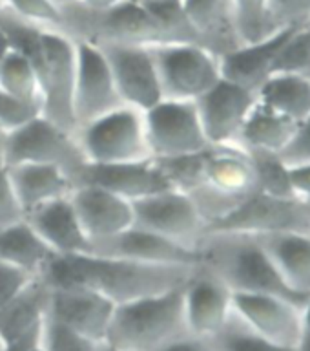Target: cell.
<instances>
[{
  "label": "cell",
  "instance_id": "bcb514c9",
  "mask_svg": "<svg viewBox=\"0 0 310 351\" xmlns=\"http://www.w3.org/2000/svg\"><path fill=\"white\" fill-rule=\"evenodd\" d=\"M11 53V44L10 40H8V37H5V33L0 29V66H2V62L5 60V57Z\"/></svg>",
  "mask_w": 310,
  "mask_h": 351
},
{
  "label": "cell",
  "instance_id": "3957f363",
  "mask_svg": "<svg viewBox=\"0 0 310 351\" xmlns=\"http://www.w3.org/2000/svg\"><path fill=\"white\" fill-rule=\"evenodd\" d=\"M199 265L210 269L232 293L274 295L305 306L309 296L285 284L254 236L208 232L199 245Z\"/></svg>",
  "mask_w": 310,
  "mask_h": 351
},
{
  "label": "cell",
  "instance_id": "1f68e13d",
  "mask_svg": "<svg viewBox=\"0 0 310 351\" xmlns=\"http://www.w3.org/2000/svg\"><path fill=\"white\" fill-rule=\"evenodd\" d=\"M0 90L42 106V93H40L37 71L24 55L16 53L13 49L0 66Z\"/></svg>",
  "mask_w": 310,
  "mask_h": 351
},
{
  "label": "cell",
  "instance_id": "ee69618b",
  "mask_svg": "<svg viewBox=\"0 0 310 351\" xmlns=\"http://www.w3.org/2000/svg\"><path fill=\"white\" fill-rule=\"evenodd\" d=\"M122 2H126V0H64V5H71V8H77V10L97 13V11L112 10V8L122 4Z\"/></svg>",
  "mask_w": 310,
  "mask_h": 351
},
{
  "label": "cell",
  "instance_id": "52a82bcc",
  "mask_svg": "<svg viewBox=\"0 0 310 351\" xmlns=\"http://www.w3.org/2000/svg\"><path fill=\"white\" fill-rule=\"evenodd\" d=\"M77 70V43L62 29H44L40 57L35 71L42 93V115L75 132L73 86Z\"/></svg>",
  "mask_w": 310,
  "mask_h": 351
},
{
  "label": "cell",
  "instance_id": "74e56055",
  "mask_svg": "<svg viewBox=\"0 0 310 351\" xmlns=\"http://www.w3.org/2000/svg\"><path fill=\"white\" fill-rule=\"evenodd\" d=\"M42 115V106L0 90V132L10 136Z\"/></svg>",
  "mask_w": 310,
  "mask_h": 351
},
{
  "label": "cell",
  "instance_id": "f1b7e54d",
  "mask_svg": "<svg viewBox=\"0 0 310 351\" xmlns=\"http://www.w3.org/2000/svg\"><path fill=\"white\" fill-rule=\"evenodd\" d=\"M55 254L24 218L0 227V262L11 263L35 276H42Z\"/></svg>",
  "mask_w": 310,
  "mask_h": 351
},
{
  "label": "cell",
  "instance_id": "d6986e66",
  "mask_svg": "<svg viewBox=\"0 0 310 351\" xmlns=\"http://www.w3.org/2000/svg\"><path fill=\"white\" fill-rule=\"evenodd\" d=\"M70 197L92 251L135 225L133 203L106 189L79 183Z\"/></svg>",
  "mask_w": 310,
  "mask_h": 351
},
{
  "label": "cell",
  "instance_id": "60d3db41",
  "mask_svg": "<svg viewBox=\"0 0 310 351\" xmlns=\"http://www.w3.org/2000/svg\"><path fill=\"white\" fill-rule=\"evenodd\" d=\"M35 278V274L27 273L24 269L0 262V309L10 304L16 295H21Z\"/></svg>",
  "mask_w": 310,
  "mask_h": 351
},
{
  "label": "cell",
  "instance_id": "5bb4252c",
  "mask_svg": "<svg viewBox=\"0 0 310 351\" xmlns=\"http://www.w3.org/2000/svg\"><path fill=\"white\" fill-rule=\"evenodd\" d=\"M257 93L221 77L196 101L203 130L212 147H237V139Z\"/></svg>",
  "mask_w": 310,
  "mask_h": 351
},
{
  "label": "cell",
  "instance_id": "ffe728a7",
  "mask_svg": "<svg viewBox=\"0 0 310 351\" xmlns=\"http://www.w3.org/2000/svg\"><path fill=\"white\" fill-rule=\"evenodd\" d=\"M190 335L212 339L232 318V291L210 271L197 265L183 287Z\"/></svg>",
  "mask_w": 310,
  "mask_h": 351
},
{
  "label": "cell",
  "instance_id": "d4e9b609",
  "mask_svg": "<svg viewBox=\"0 0 310 351\" xmlns=\"http://www.w3.org/2000/svg\"><path fill=\"white\" fill-rule=\"evenodd\" d=\"M8 172L26 216L46 203L70 196L75 189V181L64 170L49 165H11Z\"/></svg>",
  "mask_w": 310,
  "mask_h": 351
},
{
  "label": "cell",
  "instance_id": "30bf717a",
  "mask_svg": "<svg viewBox=\"0 0 310 351\" xmlns=\"http://www.w3.org/2000/svg\"><path fill=\"white\" fill-rule=\"evenodd\" d=\"M208 232L245 236L310 232V205L301 197H276L257 191L208 225Z\"/></svg>",
  "mask_w": 310,
  "mask_h": 351
},
{
  "label": "cell",
  "instance_id": "484cf974",
  "mask_svg": "<svg viewBox=\"0 0 310 351\" xmlns=\"http://www.w3.org/2000/svg\"><path fill=\"white\" fill-rule=\"evenodd\" d=\"M283 282L298 295H310V232L254 236Z\"/></svg>",
  "mask_w": 310,
  "mask_h": 351
},
{
  "label": "cell",
  "instance_id": "2e32d148",
  "mask_svg": "<svg viewBox=\"0 0 310 351\" xmlns=\"http://www.w3.org/2000/svg\"><path fill=\"white\" fill-rule=\"evenodd\" d=\"M232 313L263 339L287 348H298L305 333L303 307L274 295L232 293Z\"/></svg>",
  "mask_w": 310,
  "mask_h": 351
},
{
  "label": "cell",
  "instance_id": "ba28073f",
  "mask_svg": "<svg viewBox=\"0 0 310 351\" xmlns=\"http://www.w3.org/2000/svg\"><path fill=\"white\" fill-rule=\"evenodd\" d=\"M163 99L192 101L221 79L219 57L197 43H168L152 48Z\"/></svg>",
  "mask_w": 310,
  "mask_h": 351
},
{
  "label": "cell",
  "instance_id": "f546056e",
  "mask_svg": "<svg viewBox=\"0 0 310 351\" xmlns=\"http://www.w3.org/2000/svg\"><path fill=\"white\" fill-rule=\"evenodd\" d=\"M257 101L301 123L310 115V77L274 73L259 86Z\"/></svg>",
  "mask_w": 310,
  "mask_h": 351
},
{
  "label": "cell",
  "instance_id": "7dc6e473",
  "mask_svg": "<svg viewBox=\"0 0 310 351\" xmlns=\"http://www.w3.org/2000/svg\"><path fill=\"white\" fill-rule=\"evenodd\" d=\"M8 167V158H5V136L0 132V169Z\"/></svg>",
  "mask_w": 310,
  "mask_h": 351
},
{
  "label": "cell",
  "instance_id": "4316f807",
  "mask_svg": "<svg viewBox=\"0 0 310 351\" xmlns=\"http://www.w3.org/2000/svg\"><path fill=\"white\" fill-rule=\"evenodd\" d=\"M181 11L197 43L218 57L240 46L227 0H181Z\"/></svg>",
  "mask_w": 310,
  "mask_h": 351
},
{
  "label": "cell",
  "instance_id": "4fadbf2b",
  "mask_svg": "<svg viewBox=\"0 0 310 351\" xmlns=\"http://www.w3.org/2000/svg\"><path fill=\"white\" fill-rule=\"evenodd\" d=\"M77 70L73 86V119L75 130L112 110L125 106L115 86L114 75L103 49L95 43L75 38Z\"/></svg>",
  "mask_w": 310,
  "mask_h": 351
},
{
  "label": "cell",
  "instance_id": "7402d4cb",
  "mask_svg": "<svg viewBox=\"0 0 310 351\" xmlns=\"http://www.w3.org/2000/svg\"><path fill=\"white\" fill-rule=\"evenodd\" d=\"M92 252L135 260V262L163 263V265H188V267L199 265V251L186 249L137 225L125 230L122 234L115 236L114 240L97 245Z\"/></svg>",
  "mask_w": 310,
  "mask_h": 351
},
{
  "label": "cell",
  "instance_id": "c3c4849f",
  "mask_svg": "<svg viewBox=\"0 0 310 351\" xmlns=\"http://www.w3.org/2000/svg\"><path fill=\"white\" fill-rule=\"evenodd\" d=\"M303 326H305V331H310V295L303 306Z\"/></svg>",
  "mask_w": 310,
  "mask_h": 351
},
{
  "label": "cell",
  "instance_id": "b9f144b4",
  "mask_svg": "<svg viewBox=\"0 0 310 351\" xmlns=\"http://www.w3.org/2000/svg\"><path fill=\"white\" fill-rule=\"evenodd\" d=\"M26 214L22 210L21 202L11 183L8 167L0 169V227H8L16 221H22Z\"/></svg>",
  "mask_w": 310,
  "mask_h": 351
},
{
  "label": "cell",
  "instance_id": "f907efd6",
  "mask_svg": "<svg viewBox=\"0 0 310 351\" xmlns=\"http://www.w3.org/2000/svg\"><path fill=\"white\" fill-rule=\"evenodd\" d=\"M99 351H120V350H117V348H114V346H109V344H106V342H103V344H101V348H99Z\"/></svg>",
  "mask_w": 310,
  "mask_h": 351
},
{
  "label": "cell",
  "instance_id": "d590c367",
  "mask_svg": "<svg viewBox=\"0 0 310 351\" xmlns=\"http://www.w3.org/2000/svg\"><path fill=\"white\" fill-rule=\"evenodd\" d=\"M4 10L22 21L31 22L44 29H62L64 27V8L53 0H2ZM68 33V32H66Z\"/></svg>",
  "mask_w": 310,
  "mask_h": 351
},
{
  "label": "cell",
  "instance_id": "8fae6325",
  "mask_svg": "<svg viewBox=\"0 0 310 351\" xmlns=\"http://www.w3.org/2000/svg\"><path fill=\"white\" fill-rule=\"evenodd\" d=\"M144 126L152 159L157 161L188 158L212 147L192 101L161 99L144 110Z\"/></svg>",
  "mask_w": 310,
  "mask_h": 351
},
{
  "label": "cell",
  "instance_id": "7bdbcfd3",
  "mask_svg": "<svg viewBox=\"0 0 310 351\" xmlns=\"http://www.w3.org/2000/svg\"><path fill=\"white\" fill-rule=\"evenodd\" d=\"M290 178H292V185H294L298 197L310 202V165L292 167L290 169Z\"/></svg>",
  "mask_w": 310,
  "mask_h": 351
},
{
  "label": "cell",
  "instance_id": "e0dca14e",
  "mask_svg": "<svg viewBox=\"0 0 310 351\" xmlns=\"http://www.w3.org/2000/svg\"><path fill=\"white\" fill-rule=\"evenodd\" d=\"M49 287L48 317L103 344L117 307L114 302L82 285L49 284Z\"/></svg>",
  "mask_w": 310,
  "mask_h": 351
},
{
  "label": "cell",
  "instance_id": "7a4b0ae2",
  "mask_svg": "<svg viewBox=\"0 0 310 351\" xmlns=\"http://www.w3.org/2000/svg\"><path fill=\"white\" fill-rule=\"evenodd\" d=\"M64 27L73 38L95 44L119 43L153 48L168 43H197L183 11L163 15L135 0H126L97 13L64 5Z\"/></svg>",
  "mask_w": 310,
  "mask_h": 351
},
{
  "label": "cell",
  "instance_id": "8d00e7d4",
  "mask_svg": "<svg viewBox=\"0 0 310 351\" xmlns=\"http://www.w3.org/2000/svg\"><path fill=\"white\" fill-rule=\"evenodd\" d=\"M40 348L42 351H99L101 344L48 317L44 324Z\"/></svg>",
  "mask_w": 310,
  "mask_h": 351
},
{
  "label": "cell",
  "instance_id": "83f0119b",
  "mask_svg": "<svg viewBox=\"0 0 310 351\" xmlns=\"http://www.w3.org/2000/svg\"><path fill=\"white\" fill-rule=\"evenodd\" d=\"M296 126L298 123L256 101L241 130L237 147L245 152L281 154L294 136Z\"/></svg>",
  "mask_w": 310,
  "mask_h": 351
},
{
  "label": "cell",
  "instance_id": "db71d44e",
  "mask_svg": "<svg viewBox=\"0 0 310 351\" xmlns=\"http://www.w3.org/2000/svg\"><path fill=\"white\" fill-rule=\"evenodd\" d=\"M33 351H42V348H40V346H38L37 350H33Z\"/></svg>",
  "mask_w": 310,
  "mask_h": 351
},
{
  "label": "cell",
  "instance_id": "603a6c76",
  "mask_svg": "<svg viewBox=\"0 0 310 351\" xmlns=\"http://www.w3.org/2000/svg\"><path fill=\"white\" fill-rule=\"evenodd\" d=\"M70 196L46 203L26 216L27 223L42 238L55 256H75L92 252V243L82 230Z\"/></svg>",
  "mask_w": 310,
  "mask_h": 351
},
{
  "label": "cell",
  "instance_id": "cb8c5ba5",
  "mask_svg": "<svg viewBox=\"0 0 310 351\" xmlns=\"http://www.w3.org/2000/svg\"><path fill=\"white\" fill-rule=\"evenodd\" d=\"M292 29L294 27H283L257 43L240 44L221 55V75L257 93L263 82L272 75L276 55Z\"/></svg>",
  "mask_w": 310,
  "mask_h": 351
},
{
  "label": "cell",
  "instance_id": "277c9868",
  "mask_svg": "<svg viewBox=\"0 0 310 351\" xmlns=\"http://www.w3.org/2000/svg\"><path fill=\"white\" fill-rule=\"evenodd\" d=\"M185 284L115 307L104 342L120 351H161L190 335L183 296Z\"/></svg>",
  "mask_w": 310,
  "mask_h": 351
},
{
  "label": "cell",
  "instance_id": "8992f818",
  "mask_svg": "<svg viewBox=\"0 0 310 351\" xmlns=\"http://www.w3.org/2000/svg\"><path fill=\"white\" fill-rule=\"evenodd\" d=\"M88 165H117L152 159L144 112L119 106L75 130Z\"/></svg>",
  "mask_w": 310,
  "mask_h": 351
},
{
  "label": "cell",
  "instance_id": "816d5d0a",
  "mask_svg": "<svg viewBox=\"0 0 310 351\" xmlns=\"http://www.w3.org/2000/svg\"><path fill=\"white\" fill-rule=\"evenodd\" d=\"M53 2H57V4L62 5V8H64V0H53Z\"/></svg>",
  "mask_w": 310,
  "mask_h": 351
},
{
  "label": "cell",
  "instance_id": "9c48e42d",
  "mask_svg": "<svg viewBox=\"0 0 310 351\" xmlns=\"http://www.w3.org/2000/svg\"><path fill=\"white\" fill-rule=\"evenodd\" d=\"M5 158L8 167L21 163L57 167L73 181H77L81 170L88 165L75 132L57 125L44 115L5 136Z\"/></svg>",
  "mask_w": 310,
  "mask_h": 351
},
{
  "label": "cell",
  "instance_id": "836d02e7",
  "mask_svg": "<svg viewBox=\"0 0 310 351\" xmlns=\"http://www.w3.org/2000/svg\"><path fill=\"white\" fill-rule=\"evenodd\" d=\"M274 73L310 77V24L294 27L285 38L274 60Z\"/></svg>",
  "mask_w": 310,
  "mask_h": 351
},
{
  "label": "cell",
  "instance_id": "11a10c76",
  "mask_svg": "<svg viewBox=\"0 0 310 351\" xmlns=\"http://www.w3.org/2000/svg\"><path fill=\"white\" fill-rule=\"evenodd\" d=\"M309 205H310V202H309Z\"/></svg>",
  "mask_w": 310,
  "mask_h": 351
},
{
  "label": "cell",
  "instance_id": "5b68a950",
  "mask_svg": "<svg viewBox=\"0 0 310 351\" xmlns=\"http://www.w3.org/2000/svg\"><path fill=\"white\" fill-rule=\"evenodd\" d=\"M254 192L257 178L250 156L240 147H210L199 154L197 181L186 194L196 202L208 229Z\"/></svg>",
  "mask_w": 310,
  "mask_h": 351
},
{
  "label": "cell",
  "instance_id": "f6af8a7d",
  "mask_svg": "<svg viewBox=\"0 0 310 351\" xmlns=\"http://www.w3.org/2000/svg\"><path fill=\"white\" fill-rule=\"evenodd\" d=\"M135 2L146 5L148 10L163 13V15H170V13L181 11V0H135Z\"/></svg>",
  "mask_w": 310,
  "mask_h": 351
},
{
  "label": "cell",
  "instance_id": "7c38bea8",
  "mask_svg": "<svg viewBox=\"0 0 310 351\" xmlns=\"http://www.w3.org/2000/svg\"><path fill=\"white\" fill-rule=\"evenodd\" d=\"M135 225L163 236L186 249L197 251L207 236V219L186 192L179 189L159 192L133 203Z\"/></svg>",
  "mask_w": 310,
  "mask_h": 351
},
{
  "label": "cell",
  "instance_id": "ab89813d",
  "mask_svg": "<svg viewBox=\"0 0 310 351\" xmlns=\"http://www.w3.org/2000/svg\"><path fill=\"white\" fill-rule=\"evenodd\" d=\"M287 167H303L310 165V115L298 123L296 132L290 143L279 154Z\"/></svg>",
  "mask_w": 310,
  "mask_h": 351
},
{
  "label": "cell",
  "instance_id": "e575fe53",
  "mask_svg": "<svg viewBox=\"0 0 310 351\" xmlns=\"http://www.w3.org/2000/svg\"><path fill=\"white\" fill-rule=\"evenodd\" d=\"M210 340L218 351H298V348H287L263 339L261 335L254 333L241 320H237L234 313L229 324Z\"/></svg>",
  "mask_w": 310,
  "mask_h": 351
},
{
  "label": "cell",
  "instance_id": "44dd1931",
  "mask_svg": "<svg viewBox=\"0 0 310 351\" xmlns=\"http://www.w3.org/2000/svg\"><path fill=\"white\" fill-rule=\"evenodd\" d=\"M79 183L106 189L130 203L174 189L163 167L155 159L117 165H86L77 178L75 185Z\"/></svg>",
  "mask_w": 310,
  "mask_h": 351
},
{
  "label": "cell",
  "instance_id": "d6a6232c",
  "mask_svg": "<svg viewBox=\"0 0 310 351\" xmlns=\"http://www.w3.org/2000/svg\"><path fill=\"white\" fill-rule=\"evenodd\" d=\"M250 156L257 178V191L276 197H298L290 178V167L279 154L246 152Z\"/></svg>",
  "mask_w": 310,
  "mask_h": 351
},
{
  "label": "cell",
  "instance_id": "9a60e30c",
  "mask_svg": "<svg viewBox=\"0 0 310 351\" xmlns=\"http://www.w3.org/2000/svg\"><path fill=\"white\" fill-rule=\"evenodd\" d=\"M97 46L108 60L122 103L144 112L163 99L152 48L119 43Z\"/></svg>",
  "mask_w": 310,
  "mask_h": 351
},
{
  "label": "cell",
  "instance_id": "f35d334b",
  "mask_svg": "<svg viewBox=\"0 0 310 351\" xmlns=\"http://www.w3.org/2000/svg\"><path fill=\"white\" fill-rule=\"evenodd\" d=\"M272 27H300L310 24V0H270Z\"/></svg>",
  "mask_w": 310,
  "mask_h": 351
},
{
  "label": "cell",
  "instance_id": "4dcf8cb0",
  "mask_svg": "<svg viewBox=\"0 0 310 351\" xmlns=\"http://www.w3.org/2000/svg\"><path fill=\"white\" fill-rule=\"evenodd\" d=\"M240 44L257 43L276 33L270 22V0H227Z\"/></svg>",
  "mask_w": 310,
  "mask_h": 351
},
{
  "label": "cell",
  "instance_id": "ac0fdd59",
  "mask_svg": "<svg viewBox=\"0 0 310 351\" xmlns=\"http://www.w3.org/2000/svg\"><path fill=\"white\" fill-rule=\"evenodd\" d=\"M49 289L48 280L37 276L0 309V342L4 351H33L40 346L48 318Z\"/></svg>",
  "mask_w": 310,
  "mask_h": 351
},
{
  "label": "cell",
  "instance_id": "681fc988",
  "mask_svg": "<svg viewBox=\"0 0 310 351\" xmlns=\"http://www.w3.org/2000/svg\"><path fill=\"white\" fill-rule=\"evenodd\" d=\"M298 351H310V331L303 333V339H301L300 346H298Z\"/></svg>",
  "mask_w": 310,
  "mask_h": 351
},
{
  "label": "cell",
  "instance_id": "f5cc1de1",
  "mask_svg": "<svg viewBox=\"0 0 310 351\" xmlns=\"http://www.w3.org/2000/svg\"><path fill=\"white\" fill-rule=\"evenodd\" d=\"M0 351H4V346H2V342H0Z\"/></svg>",
  "mask_w": 310,
  "mask_h": 351
},
{
  "label": "cell",
  "instance_id": "6da1fadb",
  "mask_svg": "<svg viewBox=\"0 0 310 351\" xmlns=\"http://www.w3.org/2000/svg\"><path fill=\"white\" fill-rule=\"evenodd\" d=\"M196 267L135 262L88 252L55 256L42 276L51 285H82L103 295L115 306H122L179 287Z\"/></svg>",
  "mask_w": 310,
  "mask_h": 351
}]
</instances>
